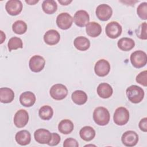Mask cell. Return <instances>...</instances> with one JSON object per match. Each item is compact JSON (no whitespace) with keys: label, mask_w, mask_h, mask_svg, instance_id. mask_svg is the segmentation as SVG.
<instances>
[{"label":"cell","mask_w":147,"mask_h":147,"mask_svg":"<svg viewBox=\"0 0 147 147\" xmlns=\"http://www.w3.org/2000/svg\"><path fill=\"white\" fill-rule=\"evenodd\" d=\"M42 9L46 14H52L56 11L57 5L53 0H45L42 2Z\"/></svg>","instance_id":"27"},{"label":"cell","mask_w":147,"mask_h":147,"mask_svg":"<svg viewBox=\"0 0 147 147\" xmlns=\"http://www.w3.org/2000/svg\"><path fill=\"white\" fill-rule=\"evenodd\" d=\"M137 13L139 17L142 20L147 19V3L142 2L140 3L137 9Z\"/></svg>","instance_id":"32"},{"label":"cell","mask_w":147,"mask_h":147,"mask_svg":"<svg viewBox=\"0 0 147 147\" xmlns=\"http://www.w3.org/2000/svg\"><path fill=\"white\" fill-rule=\"evenodd\" d=\"M121 25L116 21H111L107 24L105 28L106 35L111 38H116L122 33Z\"/></svg>","instance_id":"7"},{"label":"cell","mask_w":147,"mask_h":147,"mask_svg":"<svg viewBox=\"0 0 147 147\" xmlns=\"http://www.w3.org/2000/svg\"><path fill=\"white\" fill-rule=\"evenodd\" d=\"M74 44L75 47L79 51H84L90 48V41L85 37L79 36L75 38Z\"/></svg>","instance_id":"22"},{"label":"cell","mask_w":147,"mask_h":147,"mask_svg":"<svg viewBox=\"0 0 147 147\" xmlns=\"http://www.w3.org/2000/svg\"><path fill=\"white\" fill-rule=\"evenodd\" d=\"M12 30L16 34H22L27 30V25L24 21L17 20L13 23Z\"/></svg>","instance_id":"29"},{"label":"cell","mask_w":147,"mask_h":147,"mask_svg":"<svg viewBox=\"0 0 147 147\" xmlns=\"http://www.w3.org/2000/svg\"><path fill=\"white\" fill-rule=\"evenodd\" d=\"M49 94L51 96L57 100L64 99L68 94V90L67 87L62 84H56L52 86L50 89Z\"/></svg>","instance_id":"5"},{"label":"cell","mask_w":147,"mask_h":147,"mask_svg":"<svg viewBox=\"0 0 147 147\" xmlns=\"http://www.w3.org/2000/svg\"><path fill=\"white\" fill-rule=\"evenodd\" d=\"M63 146L64 147H69V146L78 147L79 144L75 139L73 138H68L64 140L63 143Z\"/></svg>","instance_id":"34"},{"label":"cell","mask_w":147,"mask_h":147,"mask_svg":"<svg viewBox=\"0 0 147 147\" xmlns=\"http://www.w3.org/2000/svg\"><path fill=\"white\" fill-rule=\"evenodd\" d=\"M95 74L100 77L106 76L110 71V64L105 59L99 60L94 67Z\"/></svg>","instance_id":"12"},{"label":"cell","mask_w":147,"mask_h":147,"mask_svg":"<svg viewBox=\"0 0 147 147\" xmlns=\"http://www.w3.org/2000/svg\"><path fill=\"white\" fill-rule=\"evenodd\" d=\"M146 22H144L142 23L138 28L136 30V34L137 36L142 40H146L147 39V34H146Z\"/></svg>","instance_id":"31"},{"label":"cell","mask_w":147,"mask_h":147,"mask_svg":"<svg viewBox=\"0 0 147 147\" xmlns=\"http://www.w3.org/2000/svg\"><path fill=\"white\" fill-rule=\"evenodd\" d=\"M113 92L112 87L107 83H102L97 87V93L98 95L104 99L110 98Z\"/></svg>","instance_id":"20"},{"label":"cell","mask_w":147,"mask_h":147,"mask_svg":"<svg viewBox=\"0 0 147 147\" xmlns=\"http://www.w3.org/2000/svg\"><path fill=\"white\" fill-rule=\"evenodd\" d=\"M73 18L68 13H61L56 18V24L57 26L63 30L69 29L72 25Z\"/></svg>","instance_id":"8"},{"label":"cell","mask_w":147,"mask_h":147,"mask_svg":"<svg viewBox=\"0 0 147 147\" xmlns=\"http://www.w3.org/2000/svg\"><path fill=\"white\" fill-rule=\"evenodd\" d=\"M20 102L25 107H31L36 102L35 95L31 91H25L20 96Z\"/></svg>","instance_id":"17"},{"label":"cell","mask_w":147,"mask_h":147,"mask_svg":"<svg viewBox=\"0 0 147 147\" xmlns=\"http://www.w3.org/2000/svg\"><path fill=\"white\" fill-rule=\"evenodd\" d=\"M34 137L37 142L48 144L52 139V133L45 129H38L34 131Z\"/></svg>","instance_id":"14"},{"label":"cell","mask_w":147,"mask_h":147,"mask_svg":"<svg viewBox=\"0 0 147 147\" xmlns=\"http://www.w3.org/2000/svg\"><path fill=\"white\" fill-rule=\"evenodd\" d=\"M16 142L22 146L28 145L31 141V135L29 131L26 130L18 131L15 136Z\"/></svg>","instance_id":"18"},{"label":"cell","mask_w":147,"mask_h":147,"mask_svg":"<svg viewBox=\"0 0 147 147\" xmlns=\"http://www.w3.org/2000/svg\"><path fill=\"white\" fill-rule=\"evenodd\" d=\"M126 95L128 99L133 103L141 102L144 97V90L136 85L129 86L126 90Z\"/></svg>","instance_id":"2"},{"label":"cell","mask_w":147,"mask_h":147,"mask_svg":"<svg viewBox=\"0 0 147 147\" xmlns=\"http://www.w3.org/2000/svg\"><path fill=\"white\" fill-rule=\"evenodd\" d=\"M95 13L99 20L106 21L111 18L113 14V10L109 5L103 3L96 7Z\"/></svg>","instance_id":"6"},{"label":"cell","mask_w":147,"mask_h":147,"mask_svg":"<svg viewBox=\"0 0 147 147\" xmlns=\"http://www.w3.org/2000/svg\"><path fill=\"white\" fill-rule=\"evenodd\" d=\"M136 80L138 83L145 87H146L147 86V71L145 70L142 72H141L136 76Z\"/></svg>","instance_id":"33"},{"label":"cell","mask_w":147,"mask_h":147,"mask_svg":"<svg viewBox=\"0 0 147 147\" xmlns=\"http://www.w3.org/2000/svg\"><path fill=\"white\" fill-rule=\"evenodd\" d=\"M5 9L10 15L17 16L22 10V3L20 0H10L6 2Z\"/></svg>","instance_id":"13"},{"label":"cell","mask_w":147,"mask_h":147,"mask_svg":"<svg viewBox=\"0 0 147 147\" xmlns=\"http://www.w3.org/2000/svg\"><path fill=\"white\" fill-rule=\"evenodd\" d=\"M118 47L123 51H129L132 49L135 46L134 41L128 37L120 38L117 42Z\"/></svg>","instance_id":"25"},{"label":"cell","mask_w":147,"mask_h":147,"mask_svg":"<svg viewBox=\"0 0 147 147\" xmlns=\"http://www.w3.org/2000/svg\"><path fill=\"white\" fill-rule=\"evenodd\" d=\"M45 60L40 55H34L29 60V65L30 70L34 72H39L45 66Z\"/></svg>","instance_id":"10"},{"label":"cell","mask_w":147,"mask_h":147,"mask_svg":"<svg viewBox=\"0 0 147 147\" xmlns=\"http://www.w3.org/2000/svg\"><path fill=\"white\" fill-rule=\"evenodd\" d=\"M113 119L114 123L119 126H122L127 123L129 119V112L124 107H118L114 114Z\"/></svg>","instance_id":"4"},{"label":"cell","mask_w":147,"mask_h":147,"mask_svg":"<svg viewBox=\"0 0 147 147\" xmlns=\"http://www.w3.org/2000/svg\"><path fill=\"white\" fill-rule=\"evenodd\" d=\"M58 2L62 5H68L69 3L72 2V1H64V0H58Z\"/></svg>","instance_id":"37"},{"label":"cell","mask_w":147,"mask_h":147,"mask_svg":"<svg viewBox=\"0 0 147 147\" xmlns=\"http://www.w3.org/2000/svg\"><path fill=\"white\" fill-rule=\"evenodd\" d=\"M139 128L141 130L146 132L147 131V118L145 117L141 119L138 124Z\"/></svg>","instance_id":"36"},{"label":"cell","mask_w":147,"mask_h":147,"mask_svg":"<svg viewBox=\"0 0 147 147\" xmlns=\"http://www.w3.org/2000/svg\"><path fill=\"white\" fill-rule=\"evenodd\" d=\"M14 98V92L10 88L1 87L0 88V100L3 103L11 102Z\"/></svg>","instance_id":"21"},{"label":"cell","mask_w":147,"mask_h":147,"mask_svg":"<svg viewBox=\"0 0 147 147\" xmlns=\"http://www.w3.org/2000/svg\"><path fill=\"white\" fill-rule=\"evenodd\" d=\"M90 16L88 13L83 10L77 11L74 16L75 24L79 27H84L89 22Z\"/></svg>","instance_id":"15"},{"label":"cell","mask_w":147,"mask_h":147,"mask_svg":"<svg viewBox=\"0 0 147 147\" xmlns=\"http://www.w3.org/2000/svg\"><path fill=\"white\" fill-rule=\"evenodd\" d=\"M121 141L126 146H134L138 141V136L136 131L133 130H128L125 131L122 134Z\"/></svg>","instance_id":"9"},{"label":"cell","mask_w":147,"mask_h":147,"mask_svg":"<svg viewBox=\"0 0 147 147\" xmlns=\"http://www.w3.org/2000/svg\"><path fill=\"white\" fill-rule=\"evenodd\" d=\"M60 136L56 133H52V139L50 142L48 144L49 146H56L57 145L60 141Z\"/></svg>","instance_id":"35"},{"label":"cell","mask_w":147,"mask_h":147,"mask_svg":"<svg viewBox=\"0 0 147 147\" xmlns=\"http://www.w3.org/2000/svg\"><path fill=\"white\" fill-rule=\"evenodd\" d=\"M72 101L76 105H82L87 101L86 93L82 90H76L71 95Z\"/></svg>","instance_id":"26"},{"label":"cell","mask_w":147,"mask_h":147,"mask_svg":"<svg viewBox=\"0 0 147 147\" xmlns=\"http://www.w3.org/2000/svg\"><path fill=\"white\" fill-rule=\"evenodd\" d=\"M79 135L80 138L84 141H90L95 137V131L92 127L90 126H86L80 129Z\"/></svg>","instance_id":"24"},{"label":"cell","mask_w":147,"mask_h":147,"mask_svg":"<svg viewBox=\"0 0 147 147\" xmlns=\"http://www.w3.org/2000/svg\"><path fill=\"white\" fill-rule=\"evenodd\" d=\"M53 114V109L48 105L42 106L38 111L39 117L43 120H49L52 118Z\"/></svg>","instance_id":"28"},{"label":"cell","mask_w":147,"mask_h":147,"mask_svg":"<svg viewBox=\"0 0 147 147\" xmlns=\"http://www.w3.org/2000/svg\"><path fill=\"white\" fill-rule=\"evenodd\" d=\"M29 121V115L28 112L24 109L17 111L14 117V124L18 128L24 127L26 125Z\"/></svg>","instance_id":"11"},{"label":"cell","mask_w":147,"mask_h":147,"mask_svg":"<svg viewBox=\"0 0 147 147\" xmlns=\"http://www.w3.org/2000/svg\"><path fill=\"white\" fill-rule=\"evenodd\" d=\"M60 39L59 33L54 29H51L46 32L44 36V42L49 45L57 44Z\"/></svg>","instance_id":"16"},{"label":"cell","mask_w":147,"mask_h":147,"mask_svg":"<svg viewBox=\"0 0 147 147\" xmlns=\"http://www.w3.org/2000/svg\"><path fill=\"white\" fill-rule=\"evenodd\" d=\"M130 60L133 67L137 68H142L146 64V54L145 52L141 50L136 51L131 54Z\"/></svg>","instance_id":"3"},{"label":"cell","mask_w":147,"mask_h":147,"mask_svg":"<svg viewBox=\"0 0 147 147\" xmlns=\"http://www.w3.org/2000/svg\"><path fill=\"white\" fill-rule=\"evenodd\" d=\"M74 128L73 122L68 119L61 120L58 125L59 131L64 134H68L71 133Z\"/></svg>","instance_id":"23"},{"label":"cell","mask_w":147,"mask_h":147,"mask_svg":"<svg viewBox=\"0 0 147 147\" xmlns=\"http://www.w3.org/2000/svg\"><path fill=\"white\" fill-rule=\"evenodd\" d=\"M38 2V1H25V2L28 3L30 5H33L34 4H36V3H37Z\"/></svg>","instance_id":"38"},{"label":"cell","mask_w":147,"mask_h":147,"mask_svg":"<svg viewBox=\"0 0 147 147\" xmlns=\"http://www.w3.org/2000/svg\"><path fill=\"white\" fill-rule=\"evenodd\" d=\"M9 51L16 50L18 48H22L23 42L22 40L18 37H13L10 38L7 43Z\"/></svg>","instance_id":"30"},{"label":"cell","mask_w":147,"mask_h":147,"mask_svg":"<svg viewBox=\"0 0 147 147\" xmlns=\"http://www.w3.org/2000/svg\"><path fill=\"white\" fill-rule=\"evenodd\" d=\"M93 119L98 125L105 126L109 123L110 115L109 110L104 107H98L94 110Z\"/></svg>","instance_id":"1"},{"label":"cell","mask_w":147,"mask_h":147,"mask_svg":"<svg viewBox=\"0 0 147 147\" xmlns=\"http://www.w3.org/2000/svg\"><path fill=\"white\" fill-rule=\"evenodd\" d=\"M87 34L91 37H96L99 36L102 32V27L96 22H88L86 26Z\"/></svg>","instance_id":"19"}]
</instances>
